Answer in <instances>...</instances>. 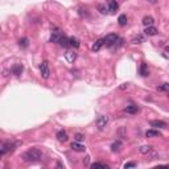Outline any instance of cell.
Returning <instances> with one entry per match:
<instances>
[{
	"mask_svg": "<svg viewBox=\"0 0 169 169\" xmlns=\"http://www.w3.org/2000/svg\"><path fill=\"white\" fill-rule=\"evenodd\" d=\"M21 157H23L24 161H28V163H37V161L41 160L42 152L38 148H32L29 151H27Z\"/></svg>",
	"mask_w": 169,
	"mask_h": 169,
	"instance_id": "obj_1",
	"label": "cell"
},
{
	"mask_svg": "<svg viewBox=\"0 0 169 169\" xmlns=\"http://www.w3.org/2000/svg\"><path fill=\"white\" fill-rule=\"evenodd\" d=\"M103 41H105V45L107 46V48H115V46L118 45V42H120L122 40L116 33H110L103 38Z\"/></svg>",
	"mask_w": 169,
	"mask_h": 169,
	"instance_id": "obj_2",
	"label": "cell"
},
{
	"mask_svg": "<svg viewBox=\"0 0 169 169\" xmlns=\"http://www.w3.org/2000/svg\"><path fill=\"white\" fill-rule=\"evenodd\" d=\"M16 145H17V143L11 141V140L3 141L2 145H0V154H2V156H4V154H7L8 152H12V151L16 148Z\"/></svg>",
	"mask_w": 169,
	"mask_h": 169,
	"instance_id": "obj_3",
	"label": "cell"
},
{
	"mask_svg": "<svg viewBox=\"0 0 169 169\" xmlns=\"http://www.w3.org/2000/svg\"><path fill=\"white\" fill-rule=\"evenodd\" d=\"M40 73H41V77L44 80H48L49 75H50V67H49V62L48 61H42L40 63Z\"/></svg>",
	"mask_w": 169,
	"mask_h": 169,
	"instance_id": "obj_4",
	"label": "cell"
},
{
	"mask_svg": "<svg viewBox=\"0 0 169 169\" xmlns=\"http://www.w3.org/2000/svg\"><path fill=\"white\" fill-rule=\"evenodd\" d=\"M107 124H109V116L107 115H100V116L96 119V127H98L99 131H103Z\"/></svg>",
	"mask_w": 169,
	"mask_h": 169,
	"instance_id": "obj_5",
	"label": "cell"
},
{
	"mask_svg": "<svg viewBox=\"0 0 169 169\" xmlns=\"http://www.w3.org/2000/svg\"><path fill=\"white\" fill-rule=\"evenodd\" d=\"M63 36H65V34H63L60 29H54V31L52 29V36H50V42H57V44H60L61 38H62Z\"/></svg>",
	"mask_w": 169,
	"mask_h": 169,
	"instance_id": "obj_6",
	"label": "cell"
},
{
	"mask_svg": "<svg viewBox=\"0 0 169 169\" xmlns=\"http://www.w3.org/2000/svg\"><path fill=\"white\" fill-rule=\"evenodd\" d=\"M106 5H107V8H109L110 13H116L118 8H119L116 0H106Z\"/></svg>",
	"mask_w": 169,
	"mask_h": 169,
	"instance_id": "obj_7",
	"label": "cell"
},
{
	"mask_svg": "<svg viewBox=\"0 0 169 169\" xmlns=\"http://www.w3.org/2000/svg\"><path fill=\"white\" fill-rule=\"evenodd\" d=\"M65 58H66L67 62H74V61L77 60V52H75L74 49L66 50V53H65Z\"/></svg>",
	"mask_w": 169,
	"mask_h": 169,
	"instance_id": "obj_8",
	"label": "cell"
},
{
	"mask_svg": "<svg viewBox=\"0 0 169 169\" xmlns=\"http://www.w3.org/2000/svg\"><path fill=\"white\" fill-rule=\"evenodd\" d=\"M149 124H151V127H153V128H167L168 127V124L163 120H151Z\"/></svg>",
	"mask_w": 169,
	"mask_h": 169,
	"instance_id": "obj_9",
	"label": "cell"
},
{
	"mask_svg": "<svg viewBox=\"0 0 169 169\" xmlns=\"http://www.w3.org/2000/svg\"><path fill=\"white\" fill-rule=\"evenodd\" d=\"M71 149L75 151V152H85L86 151V147L85 145H82L80 141H74V143H71Z\"/></svg>",
	"mask_w": 169,
	"mask_h": 169,
	"instance_id": "obj_10",
	"label": "cell"
},
{
	"mask_svg": "<svg viewBox=\"0 0 169 169\" xmlns=\"http://www.w3.org/2000/svg\"><path fill=\"white\" fill-rule=\"evenodd\" d=\"M139 74L141 77H147L149 74V70H148V66H147L145 62H141L140 63V67H139Z\"/></svg>",
	"mask_w": 169,
	"mask_h": 169,
	"instance_id": "obj_11",
	"label": "cell"
},
{
	"mask_svg": "<svg viewBox=\"0 0 169 169\" xmlns=\"http://www.w3.org/2000/svg\"><path fill=\"white\" fill-rule=\"evenodd\" d=\"M144 33L145 36H156L157 33H159V31H157V28H154L153 25L152 27H145V29H144Z\"/></svg>",
	"mask_w": 169,
	"mask_h": 169,
	"instance_id": "obj_12",
	"label": "cell"
},
{
	"mask_svg": "<svg viewBox=\"0 0 169 169\" xmlns=\"http://www.w3.org/2000/svg\"><path fill=\"white\" fill-rule=\"evenodd\" d=\"M124 112H127V114H138L139 112V107L136 105H129L127 107H124Z\"/></svg>",
	"mask_w": 169,
	"mask_h": 169,
	"instance_id": "obj_13",
	"label": "cell"
},
{
	"mask_svg": "<svg viewBox=\"0 0 169 169\" xmlns=\"http://www.w3.org/2000/svg\"><path fill=\"white\" fill-rule=\"evenodd\" d=\"M67 139H69V138H67V134L63 131V129H62V131L57 132V140H58V141L65 143V141H67Z\"/></svg>",
	"mask_w": 169,
	"mask_h": 169,
	"instance_id": "obj_14",
	"label": "cell"
},
{
	"mask_svg": "<svg viewBox=\"0 0 169 169\" xmlns=\"http://www.w3.org/2000/svg\"><path fill=\"white\" fill-rule=\"evenodd\" d=\"M105 45V41H103V38H99V40H96L95 42H94V45H93V50L94 52H98V50H100V48Z\"/></svg>",
	"mask_w": 169,
	"mask_h": 169,
	"instance_id": "obj_15",
	"label": "cell"
},
{
	"mask_svg": "<svg viewBox=\"0 0 169 169\" xmlns=\"http://www.w3.org/2000/svg\"><path fill=\"white\" fill-rule=\"evenodd\" d=\"M69 42H70V46L73 49L80 48V45H81V42H80V40H78L77 37H69Z\"/></svg>",
	"mask_w": 169,
	"mask_h": 169,
	"instance_id": "obj_16",
	"label": "cell"
},
{
	"mask_svg": "<svg viewBox=\"0 0 169 169\" xmlns=\"http://www.w3.org/2000/svg\"><path fill=\"white\" fill-rule=\"evenodd\" d=\"M23 70H24V67H23V65L21 63H17V65H15V66L12 67V73L15 75H20L21 73H23Z\"/></svg>",
	"mask_w": 169,
	"mask_h": 169,
	"instance_id": "obj_17",
	"label": "cell"
},
{
	"mask_svg": "<svg viewBox=\"0 0 169 169\" xmlns=\"http://www.w3.org/2000/svg\"><path fill=\"white\" fill-rule=\"evenodd\" d=\"M154 23V19L152 16H145L144 19H143V24L145 25V27H152Z\"/></svg>",
	"mask_w": 169,
	"mask_h": 169,
	"instance_id": "obj_18",
	"label": "cell"
},
{
	"mask_svg": "<svg viewBox=\"0 0 169 169\" xmlns=\"http://www.w3.org/2000/svg\"><path fill=\"white\" fill-rule=\"evenodd\" d=\"M90 168H93V169H107L109 165L103 164V163H93L91 165H90Z\"/></svg>",
	"mask_w": 169,
	"mask_h": 169,
	"instance_id": "obj_19",
	"label": "cell"
},
{
	"mask_svg": "<svg viewBox=\"0 0 169 169\" xmlns=\"http://www.w3.org/2000/svg\"><path fill=\"white\" fill-rule=\"evenodd\" d=\"M145 136L147 138H157V136H160V132L156 131V129H148L145 132Z\"/></svg>",
	"mask_w": 169,
	"mask_h": 169,
	"instance_id": "obj_20",
	"label": "cell"
},
{
	"mask_svg": "<svg viewBox=\"0 0 169 169\" xmlns=\"http://www.w3.org/2000/svg\"><path fill=\"white\" fill-rule=\"evenodd\" d=\"M120 147H122V141H119V140H118V141H114L112 144H111V151H112V152H119Z\"/></svg>",
	"mask_w": 169,
	"mask_h": 169,
	"instance_id": "obj_21",
	"label": "cell"
},
{
	"mask_svg": "<svg viewBox=\"0 0 169 169\" xmlns=\"http://www.w3.org/2000/svg\"><path fill=\"white\" fill-rule=\"evenodd\" d=\"M118 23H119L120 27H125V25H127V16H125V15H120L119 19H118Z\"/></svg>",
	"mask_w": 169,
	"mask_h": 169,
	"instance_id": "obj_22",
	"label": "cell"
},
{
	"mask_svg": "<svg viewBox=\"0 0 169 169\" xmlns=\"http://www.w3.org/2000/svg\"><path fill=\"white\" fill-rule=\"evenodd\" d=\"M60 45H61V46H65V48H67V46H70L69 37H66V36H63V37L61 38V41H60Z\"/></svg>",
	"mask_w": 169,
	"mask_h": 169,
	"instance_id": "obj_23",
	"label": "cell"
},
{
	"mask_svg": "<svg viewBox=\"0 0 169 169\" xmlns=\"http://www.w3.org/2000/svg\"><path fill=\"white\" fill-rule=\"evenodd\" d=\"M151 148H152L151 145H141V147L139 148V151H140V153L147 154V153H149V152H151Z\"/></svg>",
	"mask_w": 169,
	"mask_h": 169,
	"instance_id": "obj_24",
	"label": "cell"
},
{
	"mask_svg": "<svg viewBox=\"0 0 169 169\" xmlns=\"http://www.w3.org/2000/svg\"><path fill=\"white\" fill-rule=\"evenodd\" d=\"M98 11H99L100 13H102V15H107V13H110L109 8H107V7H105L103 4H99V5H98Z\"/></svg>",
	"mask_w": 169,
	"mask_h": 169,
	"instance_id": "obj_25",
	"label": "cell"
},
{
	"mask_svg": "<svg viewBox=\"0 0 169 169\" xmlns=\"http://www.w3.org/2000/svg\"><path fill=\"white\" fill-rule=\"evenodd\" d=\"M19 45L21 46V48H28V45H29V40H28L27 37L21 38V40L19 41Z\"/></svg>",
	"mask_w": 169,
	"mask_h": 169,
	"instance_id": "obj_26",
	"label": "cell"
},
{
	"mask_svg": "<svg viewBox=\"0 0 169 169\" xmlns=\"http://www.w3.org/2000/svg\"><path fill=\"white\" fill-rule=\"evenodd\" d=\"M144 41H145V38L143 37V36H138V37H135L134 40H132L134 44H141V42H144Z\"/></svg>",
	"mask_w": 169,
	"mask_h": 169,
	"instance_id": "obj_27",
	"label": "cell"
},
{
	"mask_svg": "<svg viewBox=\"0 0 169 169\" xmlns=\"http://www.w3.org/2000/svg\"><path fill=\"white\" fill-rule=\"evenodd\" d=\"M74 139H75V141H80L81 143V141H83V140H85V136L82 134H77L74 136Z\"/></svg>",
	"mask_w": 169,
	"mask_h": 169,
	"instance_id": "obj_28",
	"label": "cell"
},
{
	"mask_svg": "<svg viewBox=\"0 0 169 169\" xmlns=\"http://www.w3.org/2000/svg\"><path fill=\"white\" fill-rule=\"evenodd\" d=\"M135 167H136L135 163H125L124 164V169H127V168H135Z\"/></svg>",
	"mask_w": 169,
	"mask_h": 169,
	"instance_id": "obj_29",
	"label": "cell"
},
{
	"mask_svg": "<svg viewBox=\"0 0 169 169\" xmlns=\"http://www.w3.org/2000/svg\"><path fill=\"white\" fill-rule=\"evenodd\" d=\"M160 90H164V91H167V93H169V85L168 83H164L163 86L160 87Z\"/></svg>",
	"mask_w": 169,
	"mask_h": 169,
	"instance_id": "obj_30",
	"label": "cell"
},
{
	"mask_svg": "<svg viewBox=\"0 0 169 169\" xmlns=\"http://www.w3.org/2000/svg\"><path fill=\"white\" fill-rule=\"evenodd\" d=\"M164 57L169 58V45H168V46H165V49H164Z\"/></svg>",
	"mask_w": 169,
	"mask_h": 169,
	"instance_id": "obj_31",
	"label": "cell"
},
{
	"mask_svg": "<svg viewBox=\"0 0 169 169\" xmlns=\"http://www.w3.org/2000/svg\"><path fill=\"white\" fill-rule=\"evenodd\" d=\"M57 168H60V169H63L65 167H63V165L61 164V163H57Z\"/></svg>",
	"mask_w": 169,
	"mask_h": 169,
	"instance_id": "obj_32",
	"label": "cell"
},
{
	"mask_svg": "<svg viewBox=\"0 0 169 169\" xmlns=\"http://www.w3.org/2000/svg\"><path fill=\"white\" fill-rule=\"evenodd\" d=\"M149 3H156V0H148Z\"/></svg>",
	"mask_w": 169,
	"mask_h": 169,
	"instance_id": "obj_33",
	"label": "cell"
}]
</instances>
